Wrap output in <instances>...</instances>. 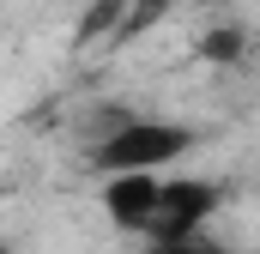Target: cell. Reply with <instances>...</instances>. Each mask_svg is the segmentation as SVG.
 Returning a JSON list of instances; mask_svg holds the SVG:
<instances>
[{"label":"cell","instance_id":"4","mask_svg":"<svg viewBox=\"0 0 260 254\" xmlns=\"http://www.w3.org/2000/svg\"><path fill=\"white\" fill-rule=\"evenodd\" d=\"M0 254H12V248H6V242H0Z\"/></svg>","mask_w":260,"mask_h":254},{"label":"cell","instance_id":"2","mask_svg":"<svg viewBox=\"0 0 260 254\" xmlns=\"http://www.w3.org/2000/svg\"><path fill=\"white\" fill-rule=\"evenodd\" d=\"M218 212V188L200 176H157V188L145 200L133 236L145 242H170V236H200V224Z\"/></svg>","mask_w":260,"mask_h":254},{"label":"cell","instance_id":"1","mask_svg":"<svg viewBox=\"0 0 260 254\" xmlns=\"http://www.w3.org/2000/svg\"><path fill=\"white\" fill-rule=\"evenodd\" d=\"M194 151V127L182 121H121L91 145V170L97 176H121V170H170Z\"/></svg>","mask_w":260,"mask_h":254},{"label":"cell","instance_id":"3","mask_svg":"<svg viewBox=\"0 0 260 254\" xmlns=\"http://www.w3.org/2000/svg\"><path fill=\"white\" fill-rule=\"evenodd\" d=\"M139 254H224V248L206 242V236H170V242H145Z\"/></svg>","mask_w":260,"mask_h":254}]
</instances>
